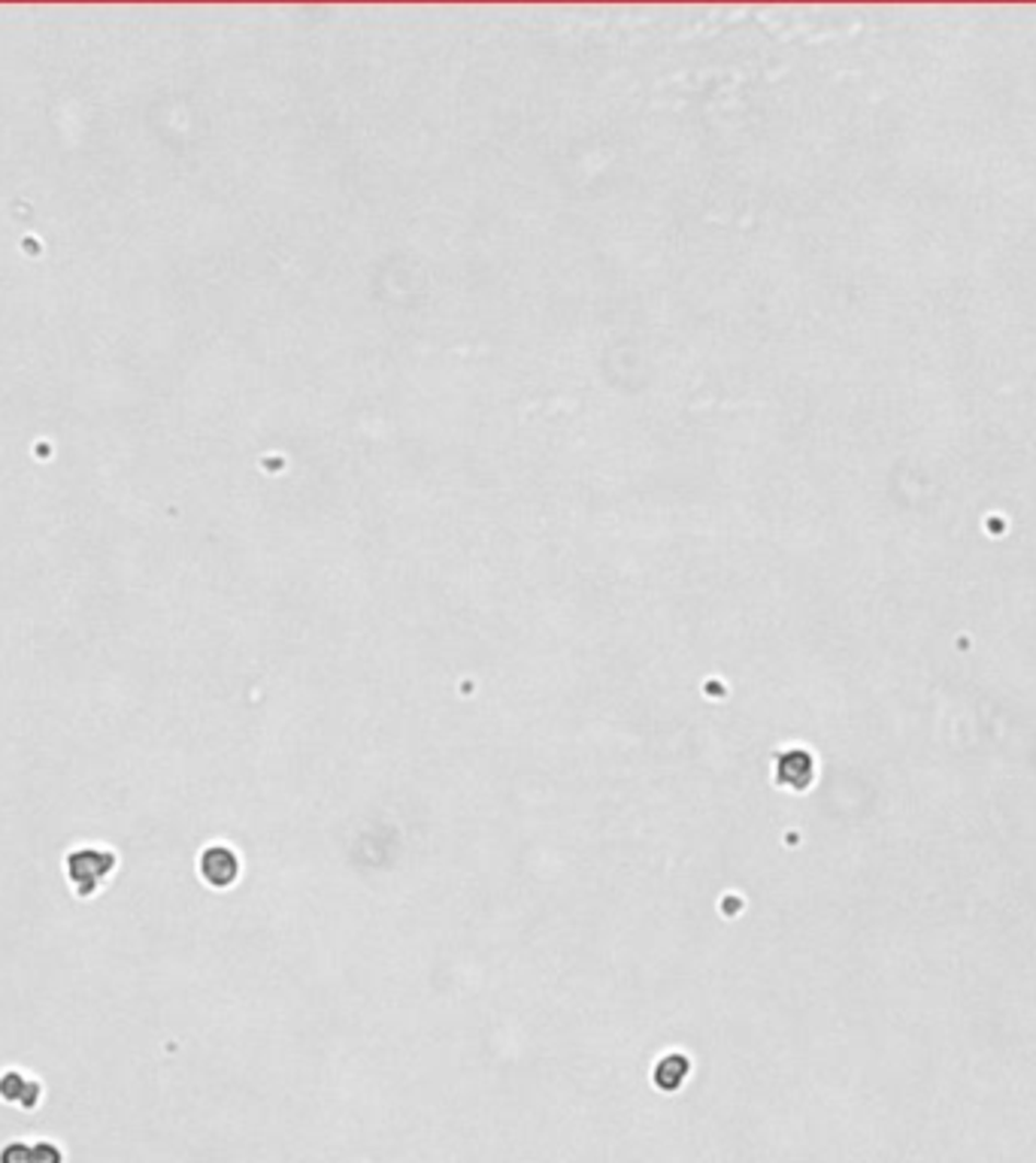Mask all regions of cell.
<instances>
[{
    "instance_id": "6da1fadb",
    "label": "cell",
    "mask_w": 1036,
    "mask_h": 1163,
    "mask_svg": "<svg viewBox=\"0 0 1036 1163\" xmlns=\"http://www.w3.org/2000/svg\"><path fill=\"white\" fill-rule=\"evenodd\" d=\"M116 854L104 846H79L67 854V879L79 897H92L101 882L116 870Z\"/></svg>"
},
{
    "instance_id": "7a4b0ae2",
    "label": "cell",
    "mask_w": 1036,
    "mask_h": 1163,
    "mask_svg": "<svg viewBox=\"0 0 1036 1163\" xmlns=\"http://www.w3.org/2000/svg\"><path fill=\"white\" fill-rule=\"evenodd\" d=\"M43 1097V1088L34 1079H27L19 1070H7L0 1075V1100L19 1106V1109H34Z\"/></svg>"
},
{
    "instance_id": "3957f363",
    "label": "cell",
    "mask_w": 1036,
    "mask_h": 1163,
    "mask_svg": "<svg viewBox=\"0 0 1036 1163\" xmlns=\"http://www.w3.org/2000/svg\"><path fill=\"white\" fill-rule=\"evenodd\" d=\"M200 870H203V876L210 879L212 885H228V882L234 879V870H236L234 854L224 849V846H216V849H210L207 854H203Z\"/></svg>"
},
{
    "instance_id": "277c9868",
    "label": "cell",
    "mask_w": 1036,
    "mask_h": 1163,
    "mask_svg": "<svg viewBox=\"0 0 1036 1163\" xmlns=\"http://www.w3.org/2000/svg\"><path fill=\"white\" fill-rule=\"evenodd\" d=\"M31 1158L34 1163H65V1151L58 1149L53 1139H37V1142H31Z\"/></svg>"
},
{
    "instance_id": "5b68a950",
    "label": "cell",
    "mask_w": 1036,
    "mask_h": 1163,
    "mask_svg": "<svg viewBox=\"0 0 1036 1163\" xmlns=\"http://www.w3.org/2000/svg\"><path fill=\"white\" fill-rule=\"evenodd\" d=\"M0 1163H34V1158H31V1142H7L3 1149H0Z\"/></svg>"
}]
</instances>
